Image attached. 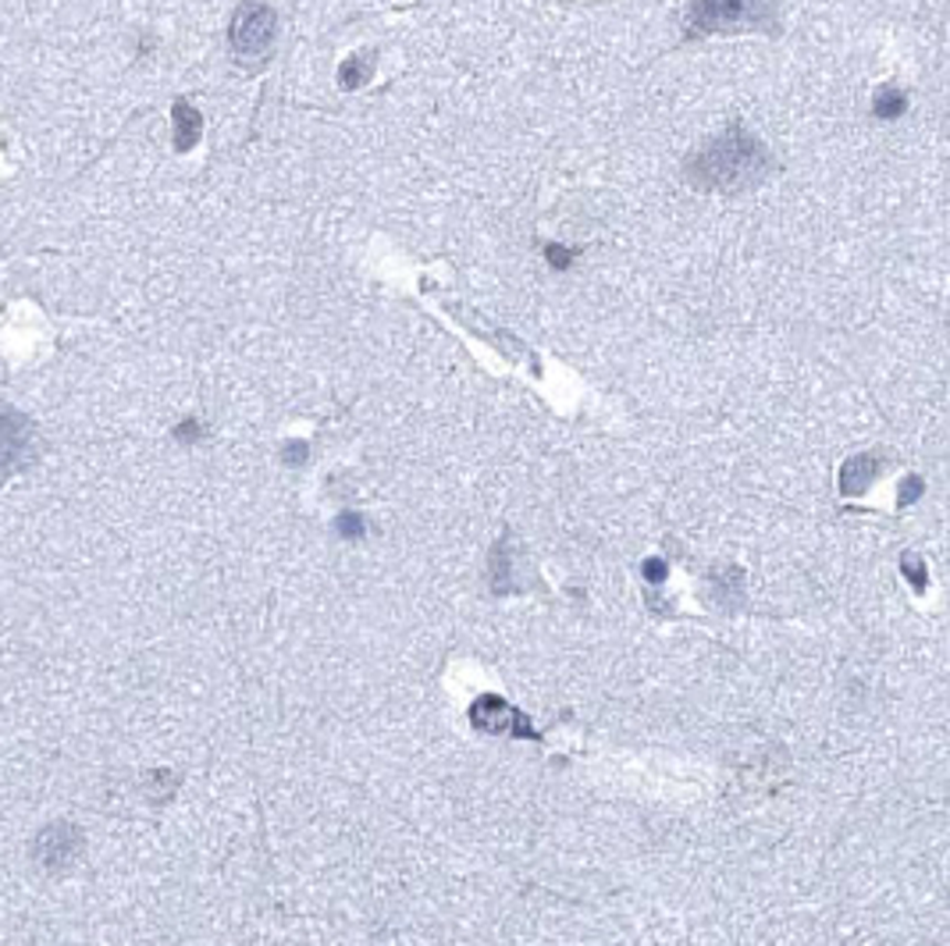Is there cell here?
Wrapping results in <instances>:
<instances>
[{"mask_svg":"<svg viewBox=\"0 0 950 946\" xmlns=\"http://www.w3.org/2000/svg\"><path fill=\"white\" fill-rule=\"evenodd\" d=\"M684 182L698 192H722V196H740L754 185H762L777 171V157L751 132V128L733 118L719 136L705 139L698 150L684 157Z\"/></svg>","mask_w":950,"mask_h":946,"instance_id":"1","label":"cell"},{"mask_svg":"<svg viewBox=\"0 0 950 946\" xmlns=\"http://www.w3.org/2000/svg\"><path fill=\"white\" fill-rule=\"evenodd\" d=\"M740 32H762L783 36V19L777 0H687L680 11V40L698 43L708 36H740Z\"/></svg>","mask_w":950,"mask_h":946,"instance_id":"2","label":"cell"},{"mask_svg":"<svg viewBox=\"0 0 950 946\" xmlns=\"http://www.w3.org/2000/svg\"><path fill=\"white\" fill-rule=\"evenodd\" d=\"M278 36V11L264 0H246L239 4L229 25V46L243 61H264Z\"/></svg>","mask_w":950,"mask_h":946,"instance_id":"3","label":"cell"},{"mask_svg":"<svg viewBox=\"0 0 950 946\" xmlns=\"http://www.w3.org/2000/svg\"><path fill=\"white\" fill-rule=\"evenodd\" d=\"M32 435H36V424H32L22 410H14L11 403L0 398V485L29 463L32 442H36Z\"/></svg>","mask_w":950,"mask_h":946,"instance_id":"4","label":"cell"},{"mask_svg":"<svg viewBox=\"0 0 950 946\" xmlns=\"http://www.w3.org/2000/svg\"><path fill=\"white\" fill-rule=\"evenodd\" d=\"M86 851V837L83 829L72 826V822H51L43 826L36 832V840H32V858H36V864H43L46 872H64L72 869V864L78 861V854Z\"/></svg>","mask_w":950,"mask_h":946,"instance_id":"5","label":"cell"},{"mask_svg":"<svg viewBox=\"0 0 950 946\" xmlns=\"http://www.w3.org/2000/svg\"><path fill=\"white\" fill-rule=\"evenodd\" d=\"M471 723L481 733H509L517 741H541V733L530 726V719L498 694H481L471 704Z\"/></svg>","mask_w":950,"mask_h":946,"instance_id":"6","label":"cell"},{"mask_svg":"<svg viewBox=\"0 0 950 946\" xmlns=\"http://www.w3.org/2000/svg\"><path fill=\"white\" fill-rule=\"evenodd\" d=\"M374 72H378V51L374 46H367V51L349 54L342 64H338L335 83H338V89L352 93V89H363L370 78H374Z\"/></svg>","mask_w":950,"mask_h":946,"instance_id":"7","label":"cell"},{"mask_svg":"<svg viewBox=\"0 0 950 946\" xmlns=\"http://www.w3.org/2000/svg\"><path fill=\"white\" fill-rule=\"evenodd\" d=\"M171 125H175V150L179 153H189L203 136V115L189 100H182V96L171 104Z\"/></svg>","mask_w":950,"mask_h":946,"instance_id":"8","label":"cell"},{"mask_svg":"<svg viewBox=\"0 0 950 946\" xmlns=\"http://www.w3.org/2000/svg\"><path fill=\"white\" fill-rule=\"evenodd\" d=\"M879 474V459L876 456H851L844 467H841V495H847V499H855V495H865L868 488H873V480Z\"/></svg>","mask_w":950,"mask_h":946,"instance_id":"9","label":"cell"},{"mask_svg":"<svg viewBox=\"0 0 950 946\" xmlns=\"http://www.w3.org/2000/svg\"><path fill=\"white\" fill-rule=\"evenodd\" d=\"M900 115H908V93L894 86V83H883L873 93V118L879 121H897Z\"/></svg>","mask_w":950,"mask_h":946,"instance_id":"10","label":"cell"},{"mask_svg":"<svg viewBox=\"0 0 950 946\" xmlns=\"http://www.w3.org/2000/svg\"><path fill=\"white\" fill-rule=\"evenodd\" d=\"M488 570H492V591H495V595H509V591H513V552H509V534H503V538L495 541Z\"/></svg>","mask_w":950,"mask_h":946,"instance_id":"11","label":"cell"},{"mask_svg":"<svg viewBox=\"0 0 950 946\" xmlns=\"http://www.w3.org/2000/svg\"><path fill=\"white\" fill-rule=\"evenodd\" d=\"M712 587H716V602L719 605H740L745 602V573L737 566H727L722 573H712Z\"/></svg>","mask_w":950,"mask_h":946,"instance_id":"12","label":"cell"},{"mask_svg":"<svg viewBox=\"0 0 950 946\" xmlns=\"http://www.w3.org/2000/svg\"><path fill=\"white\" fill-rule=\"evenodd\" d=\"M900 573L908 576V584L915 587V591H926L929 587V570H926V563L915 552H905L900 555Z\"/></svg>","mask_w":950,"mask_h":946,"instance_id":"13","label":"cell"},{"mask_svg":"<svg viewBox=\"0 0 950 946\" xmlns=\"http://www.w3.org/2000/svg\"><path fill=\"white\" fill-rule=\"evenodd\" d=\"M335 531L346 541H360L367 534V520L360 517V512H342V517L335 520Z\"/></svg>","mask_w":950,"mask_h":946,"instance_id":"14","label":"cell"},{"mask_svg":"<svg viewBox=\"0 0 950 946\" xmlns=\"http://www.w3.org/2000/svg\"><path fill=\"white\" fill-rule=\"evenodd\" d=\"M545 261H549L556 270H570V267H573V261H577V249L559 246V243H549V246H545Z\"/></svg>","mask_w":950,"mask_h":946,"instance_id":"15","label":"cell"},{"mask_svg":"<svg viewBox=\"0 0 950 946\" xmlns=\"http://www.w3.org/2000/svg\"><path fill=\"white\" fill-rule=\"evenodd\" d=\"M307 459H310V445H307V442H288V445L282 448V463H285V467H303Z\"/></svg>","mask_w":950,"mask_h":946,"instance_id":"16","label":"cell"},{"mask_svg":"<svg viewBox=\"0 0 950 946\" xmlns=\"http://www.w3.org/2000/svg\"><path fill=\"white\" fill-rule=\"evenodd\" d=\"M922 488H926V485H922V477H915V474H911V477H905V480H900L897 502H900V506H911V502H919Z\"/></svg>","mask_w":950,"mask_h":946,"instance_id":"17","label":"cell"},{"mask_svg":"<svg viewBox=\"0 0 950 946\" xmlns=\"http://www.w3.org/2000/svg\"><path fill=\"white\" fill-rule=\"evenodd\" d=\"M666 573H669L666 559H644V563H641V576H644L648 584H663Z\"/></svg>","mask_w":950,"mask_h":946,"instance_id":"18","label":"cell"},{"mask_svg":"<svg viewBox=\"0 0 950 946\" xmlns=\"http://www.w3.org/2000/svg\"><path fill=\"white\" fill-rule=\"evenodd\" d=\"M200 435H203V427H200L197 416H189V421H182L179 427H175V438H179V442H200Z\"/></svg>","mask_w":950,"mask_h":946,"instance_id":"19","label":"cell"}]
</instances>
